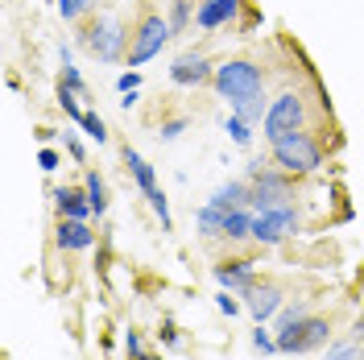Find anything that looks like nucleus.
<instances>
[{"label":"nucleus","mask_w":364,"mask_h":360,"mask_svg":"<svg viewBox=\"0 0 364 360\" xmlns=\"http://www.w3.org/2000/svg\"><path fill=\"white\" fill-rule=\"evenodd\" d=\"M215 91L224 95L228 104H240V100H249L257 91H265V70L261 63H252V58H228L215 67Z\"/></svg>","instance_id":"nucleus-1"},{"label":"nucleus","mask_w":364,"mask_h":360,"mask_svg":"<svg viewBox=\"0 0 364 360\" xmlns=\"http://www.w3.org/2000/svg\"><path fill=\"white\" fill-rule=\"evenodd\" d=\"M273 162L286 174H315L323 166V149H318V141L306 129H298V133H286L273 141Z\"/></svg>","instance_id":"nucleus-2"},{"label":"nucleus","mask_w":364,"mask_h":360,"mask_svg":"<svg viewBox=\"0 0 364 360\" xmlns=\"http://www.w3.org/2000/svg\"><path fill=\"white\" fill-rule=\"evenodd\" d=\"M174 38V25H170V17H161V13H145L141 21H136L133 29V46H129V70L136 67H145L149 58H158L161 54V46Z\"/></svg>","instance_id":"nucleus-3"},{"label":"nucleus","mask_w":364,"mask_h":360,"mask_svg":"<svg viewBox=\"0 0 364 360\" xmlns=\"http://www.w3.org/2000/svg\"><path fill=\"white\" fill-rule=\"evenodd\" d=\"M298 129H306V100H302L298 91H282L269 104V116H265V125H261V137L273 145L277 137L298 133Z\"/></svg>","instance_id":"nucleus-4"},{"label":"nucleus","mask_w":364,"mask_h":360,"mask_svg":"<svg viewBox=\"0 0 364 360\" xmlns=\"http://www.w3.org/2000/svg\"><path fill=\"white\" fill-rule=\"evenodd\" d=\"M327 339H331V323H327V319H318V315H306L298 327H290V332H282V336H277V352L306 356V352L327 348Z\"/></svg>","instance_id":"nucleus-5"},{"label":"nucleus","mask_w":364,"mask_h":360,"mask_svg":"<svg viewBox=\"0 0 364 360\" xmlns=\"http://www.w3.org/2000/svg\"><path fill=\"white\" fill-rule=\"evenodd\" d=\"M79 42L87 46L100 63H116V58H120V46H124V25H120V17L104 13L100 21H91L87 29L79 33Z\"/></svg>","instance_id":"nucleus-6"},{"label":"nucleus","mask_w":364,"mask_h":360,"mask_svg":"<svg viewBox=\"0 0 364 360\" xmlns=\"http://www.w3.org/2000/svg\"><path fill=\"white\" fill-rule=\"evenodd\" d=\"M294 174L286 170H261L252 179V211H273V207H290L294 203Z\"/></svg>","instance_id":"nucleus-7"},{"label":"nucleus","mask_w":364,"mask_h":360,"mask_svg":"<svg viewBox=\"0 0 364 360\" xmlns=\"http://www.w3.org/2000/svg\"><path fill=\"white\" fill-rule=\"evenodd\" d=\"M298 211L294 203L290 207H273V211H257V220H252V240L257 245H282L286 236H294L298 232Z\"/></svg>","instance_id":"nucleus-8"},{"label":"nucleus","mask_w":364,"mask_h":360,"mask_svg":"<svg viewBox=\"0 0 364 360\" xmlns=\"http://www.w3.org/2000/svg\"><path fill=\"white\" fill-rule=\"evenodd\" d=\"M170 79H174L178 88H199L207 79H215V67L207 63L203 54H178L174 67H170Z\"/></svg>","instance_id":"nucleus-9"},{"label":"nucleus","mask_w":364,"mask_h":360,"mask_svg":"<svg viewBox=\"0 0 364 360\" xmlns=\"http://www.w3.org/2000/svg\"><path fill=\"white\" fill-rule=\"evenodd\" d=\"M240 4L245 0H199V9H195V25L199 29H224V25L236 21V13H240Z\"/></svg>","instance_id":"nucleus-10"},{"label":"nucleus","mask_w":364,"mask_h":360,"mask_svg":"<svg viewBox=\"0 0 364 360\" xmlns=\"http://www.w3.org/2000/svg\"><path fill=\"white\" fill-rule=\"evenodd\" d=\"M54 207H58V220H91L95 216L87 186H58L54 191Z\"/></svg>","instance_id":"nucleus-11"},{"label":"nucleus","mask_w":364,"mask_h":360,"mask_svg":"<svg viewBox=\"0 0 364 360\" xmlns=\"http://www.w3.org/2000/svg\"><path fill=\"white\" fill-rule=\"evenodd\" d=\"M215 282H220L224 290H232V294L252 290V286H257L252 261H245V257H236V261H220V265H215Z\"/></svg>","instance_id":"nucleus-12"},{"label":"nucleus","mask_w":364,"mask_h":360,"mask_svg":"<svg viewBox=\"0 0 364 360\" xmlns=\"http://www.w3.org/2000/svg\"><path fill=\"white\" fill-rule=\"evenodd\" d=\"M245 307L252 311L257 323H265V319H273L286 307V294L277 290V286H252V290H245Z\"/></svg>","instance_id":"nucleus-13"},{"label":"nucleus","mask_w":364,"mask_h":360,"mask_svg":"<svg viewBox=\"0 0 364 360\" xmlns=\"http://www.w3.org/2000/svg\"><path fill=\"white\" fill-rule=\"evenodd\" d=\"M54 245L63 248V253H83V248L95 245V232H91L87 220H58Z\"/></svg>","instance_id":"nucleus-14"},{"label":"nucleus","mask_w":364,"mask_h":360,"mask_svg":"<svg viewBox=\"0 0 364 360\" xmlns=\"http://www.w3.org/2000/svg\"><path fill=\"white\" fill-rule=\"evenodd\" d=\"M211 207L220 211H240V207H252V182H220L211 191Z\"/></svg>","instance_id":"nucleus-15"},{"label":"nucleus","mask_w":364,"mask_h":360,"mask_svg":"<svg viewBox=\"0 0 364 360\" xmlns=\"http://www.w3.org/2000/svg\"><path fill=\"white\" fill-rule=\"evenodd\" d=\"M124 166H129V174H133V182H136V191H141V195L158 191V174H154V166L141 158L136 149H129V145H124Z\"/></svg>","instance_id":"nucleus-16"},{"label":"nucleus","mask_w":364,"mask_h":360,"mask_svg":"<svg viewBox=\"0 0 364 360\" xmlns=\"http://www.w3.org/2000/svg\"><path fill=\"white\" fill-rule=\"evenodd\" d=\"M252 220H257V211H252V207L228 211V220H224V240H252Z\"/></svg>","instance_id":"nucleus-17"},{"label":"nucleus","mask_w":364,"mask_h":360,"mask_svg":"<svg viewBox=\"0 0 364 360\" xmlns=\"http://www.w3.org/2000/svg\"><path fill=\"white\" fill-rule=\"evenodd\" d=\"M269 104H273V100H265V91H257V95H249V100L232 104V112L240 116V120H249L252 129H257V125H265V116H269Z\"/></svg>","instance_id":"nucleus-18"},{"label":"nucleus","mask_w":364,"mask_h":360,"mask_svg":"<svg viewBox=\"0 0 364 360\" xmlns=\"http://www.w3.org/2000/svg\"><path fill=\"white\" fill-rule=\"evenodd\" d=\"M224 220H228V211L211 207V203H203V207L195 211V228H199V236H207V240L224 236Z\"/></svg>","instance_id":"nucleus-19"},{"label":"nucleus","mask_w":364,"mask_h":360,"mask_svg":"<svg viewBox=\"0 0 364 360\" xmlns=\"http://www.w3.org/2000/svg\"><path fill=\"white\" fill-rule=\"evenodd\" d=\"M306 315H311V302H306V298H294V302H286V307L277 311V327H273V332L282 336V332H290V327H298V323H302Z\"/></svg>","instance_id":"nucleus-20"},{"label":"nucleus","mask_w":364,"mask_h":360,"mask_svg":"<svg viewBox=\"0 0 364 360\" xmlns=\"http://www.w3.org/2000/svg\"><path fill=\"white\" fill-rule=\"evenodd\" d=\"M83 186H87V195H91L95 220H104V211H108V186H104V179H100L95 170H87V174H83Z\"/></svg>","instance_id":"nucleus-21"},{"label":"nucleus","mask_w":364,"mask_h":360,"mask_svg":"<svg viewBox=\"0 0 364 360\" xmlns=\"http://www.w3.org/2000/svg\"><path fill=\"white\" fill-rule=\"evenodd\" d=\"M63 88L79 91V95H87V83H83V75H79V67L70 63V50L63 46Z\"/></svg>","instance_id":"nucleus-22"},{"label":"nucleus","mask_w":364,"mask_h":360,"mask_svg":"<svg viewBox=\"0 0 364 360\" xmlns=\"http://www.w3.org/2000/svg\"><path fill=\"white\" fill-rule=\"evenodd\" d=\"M191 0H170V25H174V33H186L191 29Z\"/></svg>","instance_id":"nucleus-23"},{"label":"nucleus","mask_w":364,"mask_h":360,"mask_svg":"<svg viewBox=\"0 0 364 360\" xmlns=\"http://www.w3.org/2000/svg\"><path fill=\"white\" fill-rule=\"evenodd\" d=\"M145 199H149V207H154V216L161 220V232H170L174 220H170V199H166V191H149Z\"/></svg>","instance_id":"nucleus-24"},{"label":"nucleus","mask_w":364,"mask_h":360,"mask_svg":"<svg viewBox=\"0 0 364 360\" xmlns=\"http://www.w3.org/2000/svg\"><path fill=\"white\" fill-rule=\"evenodd\" d=\"M58 4V13H63V21H79L83 13L95 9V0H54Z\"/></svg>","instance_id":"nucleus-25"},{"label":"nucleus","mask_w":364,"mask_h":360,"mask_svg":"<svg viewBox=\"0 0 364 360\" xmlns=\"http://www.w3.org/2000/svg\"><path fill=\"white\" fill-rule=\"evenodd\" d=\"M327 360H364L360 339H348V344H331V348H327Z\"/></svg>","instance_id":"nucleus-26"},{"label":"nucleus","mask_w":364,"mask_h":360,"mask_svg":"<svg viewBox=\"0 0 364 360\" xmlns=\"http://www.w3.org/2000/svg\"><path fill=\"white\" fill-rule=\"evenodd\" d=\"M224 129L232 133V141H236V145H249V141H252V125H249V120H240L236 112L224 120Z\"/></svg>","instance_id":"nucleus-27"},{"label":"nucleus","mask_w":364,"mask_h":360,"mask_svg":"<svg viewBox=\"0 0 364 360\" xmlns=\"http://www.w3.org/2000/svg\"><path fill=\"white\" fill-rule=\"evenodd\" d=\"M252 348H257V352H261V356H273V352H277V336H269V332H265V327H261V323H257V327H252Z\"/></svg>","instance_id":"nucleus-28"},{"label":"nucleus","mask_w":364,"mask_h":360,"mask_svg":"<svg viewBox=\"0 0 364 360\" xmlns=\"http://www.w3.org/2000/svg\"><path fill=\"white\" fill-rule=\"evenodd\" d=\"M79 91H70V88H58V104H63V112L70 116V120H83V108H79V100H75Z\"/></svg>","instance_id":"nucleus-29"},{"label":"nucleus","mask_w":364,"mask_h":360,"mask_svg":"<svg viewBox=\"0 0 364 360\" xmlns=\"http://www.w3.org/2000/svg\"><path fill=\"white\" fill-rule=\"evenodd\" d=\"M79 125L87 129V137H95V145H104V141H108V129H104V120H100L95 112H83V120H79Z\"/></svg>","instance_id":"nucleus-30"},{"label":"nucleus","mask_w":364,"mask_h":360,"mask_svg":"<svg viewBox=\"0 0 364 360\" xmlns=\"http://www.w3.org/2000/svg\"><path fill=\"white\" fill-rule=\"evenodd\" d=\"M215 307L232 319V315H240V307H245V302H236V298H232V290H220V294H215Z\"/></svg>","instance_id":"nucleus-31"},{"label":"nucleus","mask_w":364,"mask_h":360,"mask_svg":"<svg viewBox=\"0 0 364 360\" xmlns=\"http://www.w3.org/2000/svg\"><path fill=\"white\" fill-rule=\"evenodd\" d=\"M63 145H67V154L75 162H87V149H83V141H79L75 133H63Z\"/></svg>","instance_id":"nucleus-32"},{"label":"nucleus","mask_w":364,"mask_h":360,"mask_svg":"<svg viewBox=\"0 0 364 360\" xmlns=\"http://www.w3.org/2000/svg\"><path fill=\"white\" fill-rule=\"evenodd\" d=\"M186 133V120H166V125H161V141H178V137Z\"/></svg>","instance_id":"nucleus-33"},{"label":"nucleus","mask_w":364,"mask_h":360,"mask_svg":"<svg viewBox=\"0 0 364 360\" xmlns=\"http://www.w3.org/2000/svg\"><path fill=\"white\" fill-rule=\"evenodd\" d=\"M116 88H120V95H124V91H136L141 88V70H124V75L116 79Z\"/></svg>","instance_id":"nucleus-34"},{"label":"nucleus","mask_w":364,"mask_h":360,"mask_svg":"<svg viewBox=\"0 0 364 360\" xmlns=\"http://www.w3.org/2000/svg\"><path fill=\"white\" fill-rule=\"evenodd\" d=\"M161 344H166V348H182V336H178V327H174V323H161Z\"/></svg>","instance_id":"nucleus-35"},{"label":"nucleus","mask_w":364,"mask_h":360,"mask_svg":"<svg viewBox=\"0 0 364 360\" xmlns=\"http://www.w3.org/2000/svg\"><path fill=\"white\" fill-rule=\"evenodd\" d=\"M38 166H42L46 174H54V170H58V154H54V149H42V154H38Z\"/></svg>","instance_id":"nucleus-36"},{"label":"nucleus","mask_w":364,"mask_h":360,"mask_svg":"<svg viewBox=\"0 0 364 360\" xmlns=\"http://www.w3.org/2000/svg\"><path fill=\"white\" fill-rule=\"evenodd\" d=\"M124 352H129V360H133V356H141V336H136L133 327L124 332Z\"/></svg>","instance_id":"nucleus-37"},{"label":"nucleus","mask_w":364,"mask_h":360,"mask_svg":"<svg viewBox=\"0 0 364 360\" xmlns=\"http://www.w3.org/2000/svg\"><path fill=\"white\" fill-rule=\"evenodd\" d=\"M133 360H158V356H149V352H141V356H133Z\"/></svg>","instance_id":"nucleus-38"}]
</instances>
